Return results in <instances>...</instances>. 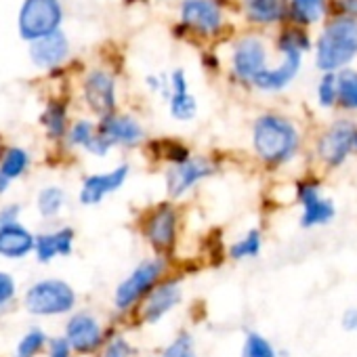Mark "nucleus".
Here are the masks:
<instances>
[{
	"label": "nucleus",
	"mask_w": 357,
	"mask_h": 357,
	"mask_svg": "<svg viewBox=\"0 0 357 357\" xmlns=\"http://www.w3.org/2000/svg\"><path fill=\"white\" fill-rule=\"evenodd\" d=\"M116 332L114 326H105L99 315H95L89 309H78L70 313L66 328H63V338L70 342L74 355L80 357H95L103 342Z\"/></svg>",
	"instance_id": "10"
},
{
	"label": "nucleus",
	"mask_w": 357,
	"mask_h": 357,
	"mask_svg": "<svg viewBox=\"0 0 357 357\" xmlns=\"http://www.w3.org/2000/svg\"><path fill=\"white\" fill-rule=\"evenodd\" d=\"M317 105L321 109H334L338 105V95H336V74H321L317 82Z\"/></svg>",
	"instance_id": "34"
},
{
	"label": "nucleus",
	"mask_w": 357,
	"mask_h": 357,
	"mask_svg": "<svg viewBox=\"0 0 357 357\" xmlns=\"http://www.w3.org/2000/svg\"><path fill=\"white\" fill-rule=\"evenodd\" d=\"M97 132L101 139L114 149V147H124V149H135L145 143V128L143 124L130 116V114H109L105 118H99L97 122Z\"/></svg>",
	"instance_id": "14"
},
{
	"label": "nucleus",
	"mask_w": 357,
	"mask_h": 357,
	"mask_svg": "<svg viewBox=\"0 0 357 357\" xmlns=\"http://www.w3.org/2000/svg\"><path fill=\"white\" fill-rule=\"evenodd\" d=\"M336 95H338V105L347 114L357 112V72L351 68H344L336 72Z\"/></svg>",
	"instance_id": "25"
},
{
	"label": "nucleus",
	"mask_w": 357,
	"mask_h": 357,
	"mask_svg": "<svg viewBox=\"0 0 357 357\" xmlns=\"http://www.w3.org/2000/svg\"><path fill=\"white\" fill-rule=\"evenodd\" d=\"M47 357H74V351L70 347V342L61 336H51L49 338V344H47V351H45Z\"/></svg>",
	"instance_id": "37"
},
{
	"label": "nucleus",
	"mask_w": 357,
	"mask_h": 357,
	"mask_svg": "<svg viewBox=\"0 0 357 357\" xmlns=\"http://www.w3.org/2000/svg\"><path fill=\"white\" fill-rule=\"evenodd\" d=\"M248 15L259 24H271L284 17L288 3L286 0H248Z\"/></svg>",
	"instance_id": "28"
},
{
	"label": "nucleus",
	"mask_w": 357,
	"mask_h": 357,
	"mask_svg": "<svg viewBox=\"0 0 357 357\" xmlns=\"http://www.w3.org/2000/svg\"><path fill=\"white\" fill-rule=\"evenodd\" d=\"M340 328L347 334H357V307H347L340 313Z\"/></svg>",
	"instance_id": "39"
},
{
	"label": "nucleus",
	"mask_w": 357,
	"mask_h": 357,
	"mask_svg": "<svg viewBox=\"0 0 357 357\" xmlns=\"http://www.w3.org/2000/svg\"><path fill=\"white\" fill-rule=\"evenodd\" d=\"M290 15L303 26L315 24L326 15V0H290Z\"/></svg>",
	"instance_id": "30"
},
{
	"label": "nucleus",
	"mask_w": 357,
	"mask_h": 357,
	"mask_svg": "<svg viewBox=\"0 0 357 357\" xmlns=\"http://www.w3.org/2000/svg\"><path fill=\"white\" fill-rule=\"evenodd\" d=\"M17 298V282L11 273L0 271V311L13 305Z\"/></svg>",
	"instance_id": "36"
},
{
	"label": "nucleus",
	"mask_w": 357,
	"mask_h": 357,
	"mask_svg": "<svg viewBox=\"0 0 357 357\" xmlns=\"http://www.w3.org/2000/svg\"><path fill=\"white\" fill-rule=\"evenodd\" d=\"M78 292L61 278H43L28 286L22 307L34 317H61L76 311Z\"/></svg>",
	"instance_id": "5"
},
{
	"label": "nucleus",
	"mask_w": 357,
	"mask_h": 357,
	"mask_svg": "<svg viewBox=\"0 0 357 357\" xmlns=\"http://www.w3.org/2000/svg\"><path fill=\"white\" fill-rule=\"evenodd\" d=\"M82 91H84V101L95 116L105 118L116 112V80L112 74L103 70L91 72L84 78Z\"/></svg>",
	"instance_id": "16"
},
{
	"label": "nucleus",
	"mask_w": 357,
	"mask_h": 357,
	"mask_svg": "<svg viewBox=\"0 0 357 357\" xmlns=\"http://www.w3.org/2000/svg\"><path fill=\"white\" fill-rule=\"evenodd\" d=\"M250 147L263 168L284 170L303 155L305 137L292 118L278 112H263L252 122Z\"/></svg>",
	"instance_id": "1"
},
{
	"label": "nucleus",
	"mask_w": 357,
	"mask_h": 357,
	"mask_svg": "<svg viewBox=\"0 0 357 357\" xmlns=\"http://www.w3.org/2000/svg\"><path fill=\"white\" fill-rule=\"evenodd\" d=\"M22 213H24V206L17 204V202L3 204V206H0V227H7V225L20 223V221H22Z\"/></svg>",
	"instance_id": "38"
},
{
	"label": "nucleus",
	"mask_w": 357,
	"mask_h": 357,
	"mask_svg": "<svg viewBox=\"0 0 357 357\" xmlns=\"http://www.w3.org/2000/svg\"><path fill=\"white\" fill-rule=\"evenodd\" d=\"M68 194L61 185H45L36 196V211L45 221H57L66 211Z\"/></svg>",
	"instance_id": "23"
},
{
	"label": "nucleus",
	"mask_w": 357,
	"mask_h": 357,
	"mask_svg": "<svg viewBox=\"0 0 357 357\" xmlns=\"http://www.w3.org/2000/svg\"><path fill=\"white\" fill-rule=\"evenodd\" d=\"M280 51L284 53V61L278 68L263 70L255 80L252 86L263 93H280L292 84V80L301 72L303 53L309 49V38L301 30H290L280 38Z\"/></svg>",
	"instance_id": "8"
},
{
	"label": "nucleus",
	"mask_w": 357,
	"mask_h": 357,
	"mask_svg": "<svg viewBox=\"0 0 357 357\" xmlns=\"http://www.w3.org/2000/svg\"><path fill=\"white\" fill-rule=\"evenodd\" d=\"M160 357H198L194 334L188 330H181L160 351Z\"/></svg>",
	"instance_id": "32"
},
{
	"label": "nucleus",
	"mask_w": 357,
	"mask_h": 357,
	"mask_svg": "<svg viewBox=\"0 0 357 357\" xmlns=\"http://www.w3.org/2000/svg\"><path fill=\"white\" fill-rule=\"evenodd\" d=\"M137 349H135V344L126 338V334H122V332H114L105 342H103V347L99 349V353L95 355V357H137Z\"/></svg>",
	"instance_id": "33"
},
{
	"label": "nucleus",
	"mask_w": 357,
	"mask_h": 357,
	"mask_svg": "<svg viewBox=\"0 0 357 357\" xmlns=\"http://www.w3.org/2000/svg\"><path fill=\"white\" fill-rule=\"evenodd\" d=\"M32 168V153L22 145H5L0 149V174L9 181L24 178Z\"/></svg>",
	"instance_id": "21"
},
{
	"label": "nucleus",
	"mask_w": 357,
	"mask_h": 357,
	"mask_svg": "<svg viewBox=\"0 0 357 357\" xmlns=\"http://www.w3.org/2000/svg\"><path fill=\"white\" fill-rule=\"evenodd\" d=\"M139 229L153 255L170 259L178 244L181 211L170 200L149 206L139 219Z\"/></svg>",
	"instance_id": "6"
},
{
	"label": "nucleus",
	"mask_w": 357,
	"mask_h": 357,
	"mask_svg": "<svg viewBox=\"0 0 357 357\" xmlns=\"http://www.w3.org/2000/svg\"><path fill=\"white\" fill-rule=\"evenodd\" d=\"M357 132V122L349 116L334 118L326 124L313 139V164L324 172H338L349 164L353 153V141Z\"/></svg>",
	"instance_id": "3"
},
{
	"label": "nucleus",
	"mask_w": 357,
	"mask_h": 357,
	"mask_svg": "<svg viewBox=\"0 0 357 357\" xmlns=\"http://www.w3.org/2000/svg\"><path fill=\"white\" fill-rule=\"evenodd\" d=\"M61 22V7L57 0H26L20 15V30L24 38L38 40L57 30Z\"/></svg>",
	"instance_id": "13"
},
{
	"label": "nucleus",
	"mask_w": 357,
	"mask_h": 357,
	"mask_svg": "<svg viewBox=\"0 0 357 357\" xmlns=\"http://www.w3.org/2000/svg\"><path fill=\"white\" fill-rule=\"evenodd\" d=\"M11 181H9V178H5L3 174H0V198H3V196H7L9 194V190H11Z\"/></svg>",
	"instance_id": "40"
},
{
	"label": "nucleus",
	"mask_w": 357,
	"mask_h": 357,
	"mask_svg": "<svg viewBox=\"0 0 357 357\" xmlns=\"http://www.w3.org/2000/svg\"><path fill=\"white\" fill-rule=\"evenodd\" d=\"M34 252V231L22 221L0 227V259L26 261Z\"/></svg>",
	"instance_id": "18"
},
{
	"label": "nucleus",
	"mask_w": 357,
	"mask_h": 357,
	"mask_svg": "<svg viewBox=\"0 0 357 357\" xmlns=\"http://www.w3.org/2000/svg\"><path fill=\"white\" fill-rule=\"evenodd\" d=\"M49 334L45 328L40 326H32L28 328L17 344H15V351H13V357H40L45 351H47V344H49Z\"/></svg>",
	"instance_id": "26"
},
{
	"label": "nucleus",
	"mask_w": 357,
	"mask_h": 357,
	"mask_svg": "<svg viewBox=\"0 0 357 357\" xmlns=\"http://www.w3.org/2000/svg\"><path fill=\"white\" fill-rule=\"evenodd\" d=\"M128 176H130V164L128 162H120L105 172L86 174L80 181L78 202L82 206H99L105 198H109L112 194L120 192L126 185Z\"/></svg>",
	"instance_id": "12"
},
{
	"label": "nucleus",
	"mask_w": 357,
	"mask_h": 357,
	"mask_svg": "<svg viewBox=\"0 0 357 357\" xmlns=\"http://www.w3.org/2000/svg\"><path fill=\"white\" fill-rule=\"evenodd\" d=\"M40 124L51 141H63L68 128H70V118H68V105L63 101L53 99L47 109L40 116Z\"/></svg>",
	"instance_id": "24"
},
{
	"label": "nucleus",
	"mask_w": 357,
	"mask_h": 357,
	"mask_svg": "<svg viewBox=\"0 0 357 357\" xmlns=\"http://www.w3.org/2000/svg\"><path fill=\"white\" fill-rule=\"evenodd\" d=\"M265 248V236L259 227H250L248 231H244L238 240H234L227 248V259L236 261V263H244V261H255L261 257Z\"/></svg>",
	"instance_id": "22"
},
{
	"label": "nucleus",
	"mask_w": 357,
	"mask_h": 357,
	"mask_svg": "<svg viewBox=\"0 0 357 357\" xmlns=\"http://www.w3.org/2000/svg\"><path fill=\"white\" fill-rule=\"evenodd\" d=\"M219 172V164L208 155H190L185 162L168 164L164 170V188L170 202L183 200L192 194L200 183L208 181L211 176Z\"/></svg>",
	"instance_id": "9"
},
{
	"label": "nucleus",
	"mask_w": 357,
	"mask_h": 357,
	"mask_svg": "<svg viewBox=\"0 0 357 357\" xmlns=\"http://www.w3.org/2000/svg\"><path fill=\"white\" fill-rule=\"evenodd\" d=\"M76 229L70 225H59L55 229L34 234V252L32 257L40 265H49L57 259H68L74 255Z\"/></svg>",
	"instance_id": "15"
},
{
	"label": "nucleus",
	"mask_w": 357,
	"mask_h": 357,
	"mask_svg": "<svg viewBox=\"0 0 357 357\" xmlns=\"http://www.w3.org/2000/svg\"><path fill=\"white\" fill-rule=\"evenodd\" d=\"M267 70V53L265 47L259 38H244L238 43L236 51H234V72L236 76L246 82L252 84V80Z\"/></svg>",
	"instance_id": "17"
},
{
	"label": "nucleus",
	"mask_w": 357,
	"mask_h": 357,
	"mask_svg": "<svg viewBox=\"0 0 357 357\" xmlns=\"http://www.w3.org/2000/svg\"><path fill=\"white\" fill-rule=\"evenodd\" d=\"M158 147V158H162L168 164H178V162H185L192 155V149L178 141H160L155 143Z\"/></svg>",
	"instance_id": "35"
},
{
	"label": "nucleus",
	"mask_w": 357,
	"mask_h": 357,
	"mask_svg": "<svg viewBox=\"0 0 357 357\" xmlns=\"http://www.w3.org/2000/svg\"><path fill=\"white\" fill-rule=\"evenodd\" d=\"M181 15L183 24L198 32H215L221 24V9L213 0H185Z\"/></svg>",
	"instance_id": "19"
},
{
	"label": "nucleus",
	"mask_w": 357,
	"mask_h": 357,
	"mask_svg": "<svg viewBox=\"0 0 357 357\" xmlns=\"http://www.w3.org/2000/svg\"><path fill=\"white\" fill-rule=\"evenodd\" d=\"M170 275V259L151 255L143 261H139L130 273L118 282L112 305L118 315H132V311L139 307V303L166 278Z\"/></svg>",
	"instance_id": "2"
},
{
	"label": "nucleus",
	"mask_w": 357,
	"mask_h": 357,
	"mask_svg": "<svg viewBox=\"0 0 357 357\" xmlns=\"http://www.w3.org/2000/svg\"><path fill=\"white\" fill-rule=\"evenodd\" d=\"M240 357H280L278 347L259 330H248L242 340Z\"/></svg>",
	"instance_id": "29"
},
{
	"label": "nucleus",
	"mask_w": 357,
	"mask_h": 357,
	"mask_svg": "<svg viewBox=\"0 0 357 357\" xmlns=\"http://www.w3.org/2000/svg\"><path fill=\"white\" fill-rule=\"evenodd\" d=\"M68 38L55 30L38 40H34L32 49H30V55H32V61L40 68H55L59 66L66 57H68Z\"/></svg>",
	"instance_id": "20"
},
{
	"label": "nucleus",
	"mask_w": 357,
	"mask_h": 357,
	"mask_svg": "<svg viewBox=\"0 0 357 357\" xmlns=\"http://www.w3.org/2000/svg\"><path fill=\"white\" fill-rule=\"evenodd\" d=\"M292 190H294V202L301 208V215H298L301 229L311 231V229L328 227L330 223H334L338 208H336V202L330 196H326L324 181L319 174L307 172L298 176Z\"/></svg>",
	"instance_id": "7"
},
{
	"label": "nucleus",
	"mask_w": 357,
	"mask_h": 357,
	"mask_svg": "<svg viewBox=\"0 0 357 357\" xmlns=\"http://www.w3.org/2000/svg\"><path fill=\"white\" fill-rule=\"evenodd\" d=\"M353 153L357 155V132H355V141H353Z\"/></svg>",
	"instance_id": "42"
},
{
	"label": "nucleus",
	"mask_w": 357,
	"mask_h": 357,
	"mask_svg": "<svg viewBox=\"0 0 357 357\" xmlns=\"http://www.w3.org/2000/svg\"><path fill=\"white\" fill-rule=\"evenodd\" d=\"M357 57V22L353 17H336L326 26L317 40L315 66L321 74H336Z\"/></svg>",
	"instance_id": "4"
},
{
	"label": "nucleus",
	"mask_w": 357,
	"mask_h": 357,
	"mask_svg": "<svg viewBox=\"0 0 357 357\" xmlns=\"http://www.w3.org/2000/svg\"><path fill=\"white\" fill-rule=\"evenodd\" d=\"M168 109L176 122H190L198 114V101L192 93H172L168 97Z\"/></svg>",
	"instance_id": "31"
},
{
	"label": "nucleus",
	"mask_w": 357,
	"mask_h": 357,
	"mask_svg": "<svg viewBox=\"0 0 357 357\" xmlns=\"http://www.w3.org/2000/svg\"><path fill=\"white\" fill-rule=\"evenodd\" d=\"M95 137H97V124L86 120V118H82V120H76V122L70 124L63 141H66L68 149H82V151H86L91 147V143L95 141Z\"/></svg>",
	"instance_id": "27"
},
{
	"label": "nucleus",
	"mask_w": 357,
	"mask_h": 357,
	"mask_svg": "<svg viewBox=\"0 0 357 357\" xmlns=\"http://www.w3.org/2000/svg\"><path fill=\"white\" fill-rule=\"evenodd\" d=\"M342 5L349 13H357V0H342Z\"/></svg>",
	"instance_id": "41"
},
{
	"label": "nucleus",
	"mask_w": 357,
	"mask_h": 357,
	"mask_svg": "<svg viewBox=\"0 0 357 357\" xmlns=\"http://www.w3.org/2000/svg\"><path fill=\"white\" fill-rule=\"evenodd\" d=\"M183 301V278L166 275L132 311V319L141 326H155L168 313H172Z\"/></svg>",
	"instance_id": "11"
}]
</instances>
